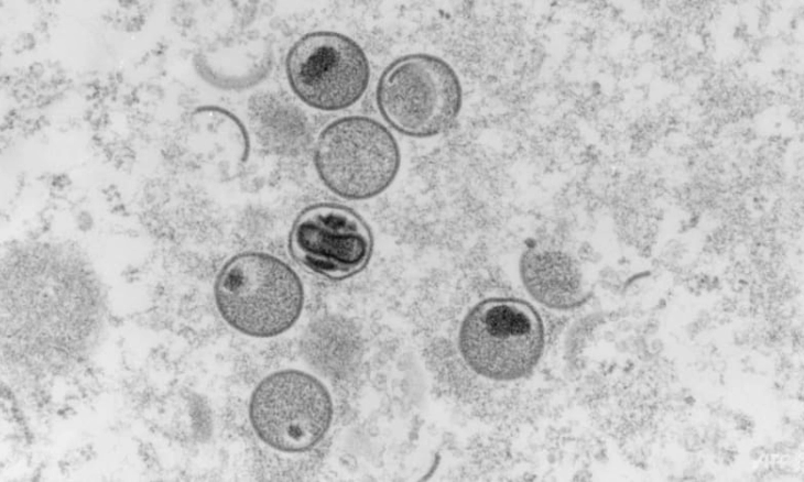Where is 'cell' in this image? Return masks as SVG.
I'll list each match as a JSON object with an SVG mask.
<instances>
[{"label": "cell", "instance_id": "6da1fadb", "mask_svg": "<svg viewBox=\"0 0 804 482\" xmlns=\"http://www.w3.org/2000/svg\"><path fill=\"white\" fill-rule=\"evenodd\" d=\"M214 296L222 319L253 338H272L287 331L304 306L297 273L281 259L258 251L236 254L222 265Z\"/></svg>", "mask_w": 804, "mask_h": 482}, {"label": "cell", "instance_id": "3957f363", "mask_svg": "<svg viewBox=\"0 0 804 482\" xmlns=\"http://www.w3.org/2000/svg\"><path fill=\"white\" fill-rule=\"evenodd\" d=\"M400 164L393 134L366 116L334 120L322 130L314 147L320 182L347 200H366L383 193L395 179Z\"/></svg>", "mask_w": 804, "mask_h": 482}, {"label": "cell", "instance_id": "52a82bcc", "mask_svg": "<svg viewBox=\"0 0 804 482\" xmlns=\"http://www.w3.org/2000/svg\"><path fill=\"white\" fill-rule=\"evenodd\" d=\"M372 248V233L365 219L335 202L304 208L289 234L293 259L308 272L329 280H344L361 272L370 261Z\"/></svg>", "mask_w": 804, "mask_h": 482}, {"label": "cell", "instance_id": "277c9868", "mask_svg": "<svg viewBox=\"0 0 804 482\" xmlns=\"http://www.w3.org/2000/svg\"><path fill=\"white\" fill-rule=\"evenodd\" d=\"M544 325L535 309L514 298H489L464 317L458 348L466 364L493 381L526 376L544 350Z\"/></svg>", "mask_w": 804, "mask_h": 482}, {"label": "cell", "instance_id": "8992f818", "mask_svg": "<svg viewBox=\"0 0 804 482\" xmlns=\"http://www.w3.org/2000/svg\"><path fill=\"white\" fill-rule=\"evenodd\" d=\"M285 73L293 92L305 105L338 111L355 105L366 92L370 65L350 37L333 31L311 32L290 48Z\"/></svg>", "mask_w": 804, "mask_h": 482}, {"label": "cell", "instance_id": "9c48e42d", "mask_svg": "<svg viewBox=\"0 0 804 482\" xmlns=\"http://www.w3.org/2000/svg\"><path fill=\"white\" fill-rule=\"evenodd\" d=\"M254 58L249 42L226 41L200 52L196 56V68L217 87L241 89L253 79Z\"/></svg>", "mask_w": 804, "mask_h": 482}, {"label": "cell", "instance_id": "7a4b0ae2", "mask_svg": "<svg viewBox=\"0 0 804 482\" xmlns=\"http://www.w3.org/2000/svg\"><path fill=\"white\" fill-rule=\"evenodd\" d=\"M376 102L385 122L411 138H433L447 131L463 107V87L443 58L424 53L401 56L379 77Z\"/></svg>", "mask_w": 804, "mask_h": 482}, {"label": "cell", "instance_id": "ba28073f", "mask_svg": "<svg viewBox=\"0 0 804 482\" xmlns=\"http://www.w3.org/2000/svg\"><path fill=\"white\" fill-rule=\"evenodd\" d=\"M520 275L528 293L551 309H575L589 295L580 266L561 250L526 251L520 261Z\"/></svg>", "mask_w": 804, "mask_h": 482}, {"label": "cell", "instance_id": "5b68a950", "mask_svg": "<svg viewBox=\"0 0 804 482\" xmlns=\"http://www.w3.org/2000/svg\"><path fill=\"white\" fill-rule=\"evenodd\" d=\"M334 414L330 393L316 376L295 369L265 376L250 397L249 418L257 436L282 452H301L327 434Z\"/></svg>", "mask_w": 804, "mask_h": 482}]
</instances>
